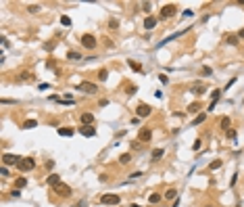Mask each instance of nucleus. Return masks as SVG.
Masks as SVG:
<instances>
[{"label": "nucleus", "mask_w": 244, "mask_h": 207, "mask_svg": "<svg viewBox=\"0 0 244 207\" xmlns=\"http://www.w3.org/2000/svg\"><path fill=\"white\" fill-rule=\"evenodd\" d=\"M159 82H163V84H169V78H167V75H159Z\"/></svg>", "instance_id": "41"}, {"label": "nucleus", "mask_w": 244, "mask_h": 207, "mask_svg": "<svg viewBox=\"0 0 244 207\" xmlns=\"http://www.w3.org/2000/svg\"><path fill=\"white\" fill-rule=\"evenodd\" d=\"M77 90L86 92V94H96V92H98V86L92 84V82H81L79 86H77Z\"/></svg>", "instance_id": "3"}, {"label": "nucleus", "mask_w": 244, "mask_h": 207, "mask_svg": "<svg viewBox=\"0 0 244 207\" xmlns=\"http://www.w3.org/2000/svg\"><path fill=\"white\" fill-rule=\"evenodd\" d=\"M200 147H202V140H200V138H198L196 142H194V144H192V151H198V149H200Z\"/></svg>", "instance_id": "38"}, {"label": "nucleus", "mask_w": 244, "mask_h": 207, "mask_svg": "<svg viewBox=\"0 0 244 207\" xmlns=\"http://www.w3.org/2000/svg\"><path fill=\"white\" fill-rule=\"evenodd\" d=\"M230 117H221V130H225V132H230Z\"/></svg>", "instance_id": "20"}, {"label": "nucleus", "mask_w": 244, "mask_h": 207, "mask_svg": "<svg viewBox=\"0 0 244 207\" xmlns=\"http://www.w3.org/2000/svg\"><path fill=\"white\" fill-rule=\"evenodd\" d=\"M225 42L232 46H238L240 44V38H238V34H230V36H225Z\"/></svg>", "instance_id": "14"}, {"label": "nucleus", "mask_w": 244, "mask_h": 207, "mask_svg": "<svg viewBox=\"0 0 244 207\" xmlns=\"http://www.w3.org/2000/svg\"><path fill=\"white\" fill-rule=\"evenodd\" d=\"M0 174L6 178V176H9V167H6V165H2V167H0Z\"/></svg>", "instance_id": "39"}, {"label": "nucleus", "mask_w": 244, "mask_h": 207, "mask_svg": "<svg viewBox=\"0 0 244 207\" xmlns=\"http://www.w3.org/2000/svg\"><path fill=\"white\" fill-rule=\"evenodd\" d=\"M140 176H142V172H134V174H131V180H138Z\"/></svg>", "instance_id": "42"}, {"label": "nucleus", "mask_w": 244, "mask_h": 207, "mask_svg": "<svg viewBox=\"0 0 244 207\" xmlns=\"http://www.w3.org/2000/svg\"><path fill=\"white\" fill-rule=\"evenodd\" d=\"M144 27L150 32V29H154L157 27V17H152V15H148L146 19H144Z\"/></svg>", "instance_id": "12"}, {"label": "nucleus", "mask_w": 244, "mask_h": 207, "mask_svg": "<svg viewBox=\"0 0 244 207\" xmlns=\"http://www.w3.org/2000/svg\"><path fill=\"white\" fill-rule=\"evenodd\" d=\"M150 138H152V132L148 128H142V130H140V134H138L140 142H150Z\"/></svg>", "instance_id": "9"}, {"label": "nucleus", "mask_w": 244, "mask_h": 207, "mask_svg": "<svg viewBox=\"0 0 244 207\" xmlns=\"http://www.w3.org/2000/svg\"><path fill=\"white\" fill-rule=\"evenodd\" d=\"M61 23H63L65 27H69V25H71V19L67 17V15H63V17H61Z\"/></svg>", "instance_id": "32"}, {"label": "nucleus", "mask_w": 244, "mask_h": 207, "mask_svg": "<svg viewBox=\"0 0 244 207\" xmlns=\"http://www.w3.org/2000/svg\"><path fill=\"white\" fill-rule=\"evenodd\" d=\"M54 46H57V44H54V42H50V44H44V48H46V50H52Z\"/></svg>", "instance_id": "43"}, {"label": "nucleus", "mask_w": 244, "mask_h": 207, "mask_svg": "<svg viewBox=\"0 0 244 207\" xmlns=\"http://www.w3.org/2000/svg\"><path fill=\"white\" fill-rule=\"evenodd\" d=\"M98 78H100V82H106V78H109V71H106V69H100Z\"/></svg>", "instance_id": "31"}, {"label": "nucleus", "mask_w": 244, "mask_h": 207, "mask_svg": "<svg viewBox=\"0 0 244 207\" xmlns=\"http://www.w3.org/2000/svg\"><path fill=\"white\" fill-rule=\"evenodd\" d=\"M79 121H81V126H92L94 124V115L92 113H81Z\"/></svg>", "instance_id": "11"}, {"label": "nucleus", "mask_w": 244, "mask_h": 207, "mask_svg": "<svg viewBox=\"0 0 244 207\" xmlns=\"http://www.w3.org/2000/svg\"><path fill=\"white\" fill-rule=\"evenodd\" d=\"M150 113H152V107H150V105L140 103L138 107H136V117H140V119H142V117H148Z\"/></svg>", "instance_id": "6"}, {"label": "nucleus", "mask_w": 244, "mask_h": 207, "mask_svg": "<svg viewBox=\"0 0 244 207\" xmlns=\"http://www.w3.org/2000/svg\"><path fill=\"white\" fill-rule=\"evenodd\" d=\"M205 119H207V113H200V115L196 117V119H194V124H192V126H198V124H202Z\"/></svg>", "instance_id": "27"}, {"label": "nucleus", "mask_w": 244, "mask_h": 207, "mask_svg": "<svg viewBox=\"0 0 244 207\" xmlns=\"http://www.w3.org/2000/svg\"><path fill=\"white\" fill-rule=\"evenodd\" d=\"M19 80H21V82H29V80H34V73H29V71H21Z\"/></svg>", "instance_id": "18"}, {"label": "nucleus", "mask_w": 244, "mask_h": 207, "mask_svg": "<svg viewBox=\"0 0 244 207\" xmlns=\"http://www.w3.org/2000/svg\"><path fill=\"white\" fill-rule=\"evenodd\" d=\"M165 155V149H152V153H150V159L152 161H159Z\"/></svg>", "instance_id": "15"}, {"label": "nucleus", "mask_w": 244, "mask_h": 207, "mask_svg": "<svg viewBox=\"0 0 244 207\" xmlns=\"http://www.w3.org/2000/svg\"><path fill=\"white\" fill-rule=\"evenodd\" d=\"M57 132L61 136H73V130H71V128H58Z\"/></svg>", "instance_id": "21"}, {"label": "nucleus", "mask_w": 244, "mask_h": 207, "mask_svg": "<svg viewBox=\"0 0 244 207\" xmlns=\"http://www.w3.org/2000/svg\"><path fill=\"white\" fill-rule=\"evenodd\" d=\"M131 207H142V205H136V203H134V205H131Z\"/></svg>", "instance_id": "47"}, {"label": "nucleus", "mask_w": 244, "mask_h": 207, "mask_svg": "<svg viewBox=\"0 0 244 207\" xmlns=\"http://www.w3.org/2000/svg\"><path fill=\"white\" fill-rule=\"evenodd\" d=\"M150 9H152L150 2H144V4H142V11H144V13H150Z\"/></svg>", "instance_id": "37"}, {"label": "nucleus", "mask_w": 244, "mask_h": 207, "mask_svg": "<svg viewBox=\"0 0 244 207\" xmlns=\"http://www.w3.org/2000/svg\"><path fill=\"white\" fill-rule=\"evenodd\" d=\"M79 44L86 48V50H94L96 46H98V40H96V36H92V34H83L79 38Z\"/></svg>", "instance_id": "1"}, {"label": "nucleus", "mask_w": 244, "mask_h": 207, "mask_svg": "<svg viewBox=\"0 0 244 207\" xmlns=\"http://www.w3.org/2000/svg\"><path fill=\"white\" fill-rule=\"evenodd\" d=\"M177 199V190L175 188H169L167 193H165V201H175Z\"/></svg>", "instance_id": "16"}, {"label": "nucleus", "mask_w": 244, "mask_h": 207, "mask_svg": "<svg viewBox=\"0 0 244 207\" xmlns=\"http://www.w3.org/2000/svg\"><path fill=\"white\" fill-rule=\"evenodd\" d=\"M221 92H223V90H215L213 94H211V98H213V103H215V105H217V101L221 98Z\"/></svg>", "instance_id": "29"}, {"label": "nucleus", "mask_w": 244, "mask_h": 207, "mask_svg": "<svg viewBox=\"0 0 244 207\" xmlns=\"http://www.w3.org/2000/svg\"><path fill=\"white\" fill-rule=\"evenodd\" d=\"M19 161H21L19 155H11V153L2 155V165H19Z\"/></svg>", "instance_id": "7"}, {"label": "nucleus", "mask_w": 244, "mask_h": 207, "mask_svg": "<svg viewBox=\"0 0 244 207\" xmlns=\"http://www.w3.org/2000/svg\"><path fill=\"white\" fill-rule=\"evenodd\" d=\"M25 184H27V180H25L23 176H19V178H17V182H15V186H17V188H23Z\"/></svg>", "instance_id": "25"}, {"label": "nucleus", "mask_w": 244, "mask_h": 207, "mask_svg": "<svg viewBox=\"0 0 244 207\" xmlns=\"http://www.w3.org/2000/svg\"><path fill=\"white\" fill-rule=\"evenodd\" d=\"M67 59H69V61H81V55L79 52H75V50H69V52H67Z\"/></svg>", "instance_id": "17"}, {"label": "nucleus", "mask_w": 244, "mask_h": 207, "mask_svg": "<svg viewBox=\"0 0 244 207\" xmlns=\"http://www.w3.org/2000/svg\"><path fill=\"white\" fill-rule=\"evenodd\" d=\"M211 170H213V172H215V170H219L221 167V159H215V161H211V165H209Z\"/></svg>", "instance_id": "28"}, {"label": "nucleus", "mask_w": 244, "mask_h": 207, "mask_svg": "<svg viewBox=\"0 0 244 207\" xmlns=\"http://www.w3.org/2000/svg\"><path fill=\"white\" fill-rule=\"evenodd\" d=\"M11 197L19 199V197H21V188H13V190H11Z\"/></svg>", "instance_id": "36"}, {"label": "nucleus", "mask_w": 244, "mask_h": 207, "mask_svg": "<svg viewBox=\"0 0 244 207\" xmlns=\"http://www.w3.org/2000/svg\"><path fill=\"white\" fill-rule=\"evenodd\" d=\"M175 13H177V6H175V4H165L161 9V19H171Z\"/></svg>", "instance_id": "5"}, {"label": "nucleus", "mask_w": 244, "mask_h": 207, "mask_svg": "<svg viewBox=\"0 0 244 207\" xmlns=\"http://www.w3.org/2000/svg\"><path fill=\"white\" fill-rule=\"evenodd\" d=\"M236 80H238V78H232V80L227 82V86H225V88H232V84H236Z\"/></svg>", "instance_id": "44"}, {"label": "nucleus", "mask_w": 244, "mask_h": 207, "mask_svg": "<svg viewBox=\"0 0 244 207\" xmlns=\"http://www.w3.org/2000/svg\"><path fill=\"white\" fill-rule=\"evenodd\" d=\"M200 73H202V75H213V69H211V67H207V65H205V67L200 69Z\"/></svg>", "instance_id": "33"}, {"label": "nucleus", "mask_w": 244, "mask_h": 207, "mask_svg": "<svg viewBox=\"0 0 244 207\" xmlns=\"http://www.w3.org/2000/svg\"><path fill=\"white\" fill-rule=\"evenodd\" d=\"M207 207H213V205H207Z\"/></svg>", "instance_id": "48"}, {"label": "nucleus", "mask_w": 244, "mask_h": 207, "mask_svg": "<svg viewBox=\"0 0 244 207\" xmlns=\"http://www.w3.org/2000/svg\"><path fill=\"white\" fill-rule=\"evenodd\" d=\"M79 132H81V136L92 138L94 134H96V128H94V126H79Z\"/></svg>", "instance_id": "10"}, {"label": "nucleus", "mask_w": 244, "mask_h": 207, "mask_svg": "<svg viewBox=\"0 0 244 207\" xmlns=\"http://www.w3.org/2000/svg\"><path fill=\"white\" fill-rule=\"evenodd\" d=\"M136 90H138V86H129V88H128V92H129V94H134Z\"/></svg>", "instance_id": "45"}, {"label": "nucleus", "mask_w": 244, "mask_h": 207, "mask_svg": "<svg viewBox=\"0 0 244 207\" xmlns=\"http://www.w3.org/2000/svg\"><path fill=\"white\" fill-rule=\"evenodd\" d=\"M161 199L163 197L159 195V193H152V195L148 197V203H152V205H154V203H161Z\"/></svg>", "instance_id": "19"}, {"label": "nucleus", "mask_w": 244, "mask_h": 207, "mask_svg": "<svg viewBox=\"0 0 244 207\" xmlns=\"http://www.w3.org/2000/svg\"><path fill=\"white\" fill-rule=\"evenodd\" d=\"M46 182H48V186H52V188H54V186H58V184H61V176H58V174H50V176L46 178Z\"/></svg>", "instance_id": "13"}, {"label": "nucleus", "mask_w": 244, "mask_h": 207, "mask_svg": "<svg viewBox=\"0 0 244 207\" xmlns=\"http://www.w3.org/2000/svg\"><path fill=\"white\" fill-rule=\"evenodd\" d=\"M190 92H194V94H198V96H200V94H205V86H194Z\"/></svg>", "instance_id": "30"}, {"label": "nucleus", "mask_w": 244, "mask_h": 207, "mask_svg": "<svg viewBox=\"0 0 244 207\" xmlns=\"http://www.w3.org/2000/svg\"><path fill=\"white\" fill-rule=\"evenodd\" d=\"M119 201H121V197H119V195H113V193L100 197V203H102V205H119Z\"/></svg>", "instance_id": "4"}, {"label": "nucleus", "mask_w": 244, "mask_h": 207, "mask_svg": "<svg viewBox=\"0 0 244 207\" xmlns=\"http://www.w3.org/2000/svg\"><path fill=\"white\" fill-rule=\"evenodd\" d=\"M38 126V121H35V119H25L23 121V128L25 130H31V128H35Z\"/></svg>", "instance_id": "22"}, {"label": "nucleus", "mask_w": 244, "mask_h": 207, "mask_svg": "<svg viewBox=\"0 0 244 207\" xmlns=\"http://www.w3.org/2000/svg\"><path fill=\"white\" fill-rule=\"evenodd\" d=\"M238 38H240V40H242V38H244V27H242V29H240V32H238Z\"/></svg>", "instance_id": "46"}, {"label": "nucleus", "mask_w": 244, "mask_h": 207, "mask_svg": "<svg viewBox=\"0 0 244 207\" xmlns=\"http://www.w3.org/2000/svg\"><path fill=\"white\" fill-rule=\"evenodd\" d=\"M27 11H29V13H38V11H40V4H29Z\"/></svg>", "instance_id": "35"}, {"label": "nucleus", "mask_w": 244, "mask_h": 207, "mask_svg": "<svg viewBox=\"0 0 244 207\" xmlns=\"http://www.w3.org/2000/svg\"><path fill=\"white\" fill-rule=\"evenodd\" d=\"M200 109H202V107H200V103H192L190 107H188V111H190V113H198Z\"/></svg>", "instance_id": "24"}, {"label": "nucleus", "mask_w": 244, "mask_h": 207, "mask_svg": "<svg viewBox=\"0 0 244 207\" xmlns=\"http://www.w3.org/2000/svg\"><path fill=\"white\" fill-rule=\"evenodd\" d=\"M52 190H54V193H57L58 197H71V193H73V190H71V186L69 184H58V186H54V188H52Z\"/></svg>", "instance_id": "8"}, {"label": "nucleus", "mask_w": 244, "mask_h": 207, "mask_svg": "<svg viewBox=\"0 0 244 207\" xmlns=\"http://www.w3.org/2000/svg\"><path fill=\"white\" fill-rule=\"evenodd\" d=\"M117 27H119V21H117V19H111V21H109V29H117Z\"/></svg>", "instance_id": "34"}, {"label": "nucleus", "mask_w": 244, "mask_h": 207, "mask_svg": "<svg viewBox=\"0 0 244 207\" xmlns=\"http://www.w3.org/2000/svg\"><path fill=\"white\" fill-rule=\"evenodd\" d=\"M129 161H131V155H129V153H123V155L119 157V163H121V165H125V163H129Z\"/></svg>", "instance_id": "23"}, {"label": "nucleus", "mask_w": 244, "mask_h": 207, "mask_svg": "<svg viewBox=\"0 0 244 207\" xmlns=\"http://www.w3.org/2000/svg\"><path fill=\"white\" fill-rule=\"evenodd\" d=\"M128 65H129L131 69H134V71H142V67H140V63H136V61H131V59L128 61Z\"/></svg>", "instance_id": "26"}, {"label": "nucleus", "mask_w": 244, "mask_h": 207, "mask_svg": "<svg viewBox=\"0 0 244 207\" xmlns=\"http://www.w3.org/2000/svg\"><path fill=\"white\" fill-rule=\"evenodd\" d=\"M0 103H2V105H15V101H13V98H2Z\"/></svg>", "instance_id": "40"}, {"label": "nucleus", "mask_w": 244, "mask_h": 207, "mask_svg": "<svg viewBox=\"0 0 244 207\" xmlns=\"http://www.w3.org/2000/svg\"><path fill=\"white\" fill-rule=\"evenodd\" d=\"M17 167H19L21 172H29V170L35 167V159H31V157H21V161H19Z\"/></svg>", "instance_id": "2"}]
</instances>
